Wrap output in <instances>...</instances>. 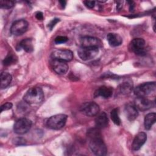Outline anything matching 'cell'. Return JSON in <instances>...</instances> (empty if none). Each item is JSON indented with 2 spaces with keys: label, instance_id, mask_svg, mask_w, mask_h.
<instances>
[{
  "label": "cell",
  "instance_id": "6da1fadb",
  "mask_svg": "<svg viewBox=\"0 0 156 156\" xmlns=\"http://www.w3.org/2000/svg\"><path fill=\"white\" fill-rule=\"evenodd\" d=\"M87 136L89 138V146L92 152L98 156L105 155L107 153V148L103 141L99 129L96 127L89 129Z\"/></svg>",
  "mask_w": 156,
  "mask_h": 156
},
{
  "label": "cell",
  "instance_id": "7a4b0ae2",
  "mask_svg": "<svg viewBox=\"0 0 156 156\" xmlns=\"http://www.w3.org/2000/svg\"><path fill=\"white\" fill-rule=\"evenodd\" d=\"M24 101L29 104H37L44 99V93L42 89L38 87L30 88L23 96Z\"/></svg>",
  "mask_w": 156,
  "mask_h": 156
},
{
  "label": "cell",
  "instance_id": "3957f363",
  "mask_svg": "<svg viewBox=\"0 0 156 156\" xmlns=\"http://www.w3.org/2000/svg\"><path fill=\"white\" fill-rule=\"evenodd\" d=\"M67 120V115L58 114L51 116L46 122L47 126L53 130H59L64 127Z\"/></svg>",
  "mask_w": 156,
  "mask_h": 156
},
{
  "label": "cell",
  "instance_id": "277c9868",
  "mask_svg": "<svg viewBox=\"0 0 156 156\" xmlns=\"http://www.w3.org/2000/svg\"><path fill=\"white\" fill-rule=\"evenodd\" d=\"M155 90V82H150L139 85L134 89V94L137 97H146Z\"/></svg>",
  "mask_w": 156,
  "mask_h": 156
},
{
  "label": "cell",
  "instance_id": "5b68a950",
  "mask_svg": "<svg viewBox=\"0 0 156 156\" xmlns=\"http://www.w3.org/2000/svg\"><path fill=\"white\" fill-rule=\"evenodd\" d=\"M129 48L131 51L133 52L138 55L143 56L146 53L145 48V41L141 38L133 39L129 44Z\"/></svg>",
  "mask_w": 156,
  "mask_h": 156
},
{
  "label": "cell",
  "instance_id": "8992f818",
  "mask_svg": "<svg viewBox=\"0 0 156 156\" xmlns=\"http://www.w3.org/2000/svg\"><path fill=\"white\" fill-rule=\"evenodd\" d=\"M32 122L30 120L27 118H21L17 120L14 126V132L19 135H23L26 133L31 128Z\"/></svg>",
  "mask_w": 156,
  "mask_h": 156
},
{
  "label": "cell",
  "instance_id": "52a82bcc",
  "mask_svg": "<svg viewBox=\"0 0 156 156\" xmlns=\"http://www.w3.org/2000/svg\"><path fill=\"white\" fill-rule=\"evenodd\" d=\"M99 52V48L95 47L81 46L77 51L79 57L83 60H88L94 58Z\"/></svg>",
  "mask_w": 156,
  "mask_h": 156
},
{
  "label": "cell",
  "instance_id": "ba28073f",
  "mask_svg": "<svg viewBox=\"0 0 156 156\" xmlns=\"http://www.w3.org/2000/svg\"><path fill=\"white\" fill-rule=\"evenodd\" d=\"M28 26V23L25 20H18L12 23L10 27V32L13 35H21L26 32Z\"/></svg>",
  "mask_w": 156,
  "mask_h": 156
},
{
  "label": "cell",
  "instance_id": "9c48e42d",
  "mask_svg": "<svg viewBox=\"0 0 156 156\" xmlns=\"http://www.w3.org/2000/svg\"><path fill=\"white\" fill-rule=\"evenodd\" d=\"M80 110L86 116H94L98 114L99 107L94 102H87L81 105Z\"/></svg>",
  "mask_w": 156,
  "mask_h": 156
},
{
  "label": "cell",
  "instance_id": "30bf717a",
  "mask_svg": "<svg viewBox=\"0 0 156 156\" xmlns=\"http://www.w3.org/2000/svg\"><path fill=\"white\" fill-rule=\"evenodd\" d=\"M51 57L67 62L73 58V53L69 49H55L52 52Z\"/></svg>",
  "mask_w": 156,
  "mask_h": 156
},
{
  "label": "cell",
  "instance_id": "8fae6325",
  "mask_svg": "<svg viewBox=\"0 0 156 156\" xmlns=\"http://www.w3.org/2000/svg\"><path fill=\"white\" fill-rule=\"evenodd\" d=\"M50 63L54 71L58 74H64L68 70V65L66 62L52 58Z\"/></svg>",
  "mask_w": 156,
  "mask_h": 156
},
{
  "label": "cell",
  "instance_id": "7c38bea8",
  "mask_svg": "<svg viewBox=\"0 0 156 156\" xmlns=\"http://www.w3.org/2000/svg\"><path fill=\"white\" fill-rule=\"evenodd\" d=\"M135 107L137 110L145 111L154 107V102L146 97H137L135 100Z\"/></svg>",
  "mask_w": 156,
  "mask_h": 156
},
{
  "label": "cell",
  "instance_id": "4fadbf2b",
  "mask_svg": "<svg viewBox=\"0 0 156 156\" xmlns=\"http://www.w3.org/2000/svg\"><path fill=\"white\" fill-rule=\"evenodd\" d=\"M81 46L83 47H95L99 48L102 46L101 41L96 37L86 36L80 39Z\"/></svg>",
  "mask_w": 156,
  "mask_h": 156
},
{
  "label": "cell",
  "instance_id": "5bb4252c",
  "mask_svg": "<svg viewBox=\"0 0 156 156\" xmlns=\"http://www.w3.org/2000/svg\"><path fill=\"white\" fill-rule=\"evenodd\" d=\"M147 140V135L143 132H140L138 133L132 142V149L133 151H138L142 146L145 143Z\"/></svg>",
  "mask_w": 156,
  "mask_h": 156
},
{
  "label": "cell",
  "instance_id": "9a60e30c",
  "mask_svg": "<svg viewBox=\"0 0 156 156\" xmlns=\"http://www.w3.org/2000/svg\"><path fill=\"white\" fill-rule=\"evenodd\" d=\"M113 88L107 86H102L99 87L96 91L94 92V97H102L104 98H109L113 94Z\"/></svg>",
  "mask_w": 156,
  "mask_h": 156
},
{
  "label": "cell",
  "instance_id": "2e32d148",
  "mask_svg": "<svg viewBox=\"0 0 156 156\" xmlns=\"http://www.w3.org/2000/svg\"><path fill=\"white\" fill-rule=\"evenodd\" d=\"M108 124V119L107 114L102 112L99 113L95 119V126L98 129H103L107 126Z\"/></svg>",
  "mask_w": 156,
  "mask_h": 156
},
{
  "label": "cell",
  "instance_id": "e0dca14e",
  "mask_svg": "<svg viewBox=\"0 0 156 156\" xmlns=\"http://www.w3.org/2000/svg\"><path fill=\"white\" fill-rule=\"evenodd\" d=\"M124 113L126 118L130 121L135 120L138 115L137 108L135 107V105L130 104H128L125 107Z\"/></svg>",
  "mask_w": 156,
  "mask_h": 156
},
{
  "label": "cell",
  "instance_id": "ac0fdd59",
  "mask_svg": "<svg viewBox=\"0 0 156 156\" xmlns=\"http://www.w3.org/2000/svg\"><path fill=\"white\" fill-rule=\"evenodd\" d=\"M107 39L108 44L112 47L118 46L122 43V37L116 33H109L107 35Z\"/></svg>",
  "mask_w": 156,
  "mask_h": 156
},
{
  "label": "cell",
  "instance_id": "d6986e66",
  "mask_svg": "<svg viewBox=\"0 0 156 156\" xmlns=\"http://www.w3.org/2000/svg\"><path fill=\"white\" fill-rule=\"evenodd\" d=\"M18 49H23L27 52H31L34 50L32 40L31 38L23 39L18 44Z\"/></svg>",
  "mask_w": 156,
  "mask_h": 156
},
{
  "label": "cell",
  "instance_id": "ffe728a7",
  "mask_svg": "<svg viewBox=\"0 0 156 156\" xmlns=\"http://www.w3.org/2000/svg\"><path fill=\"white\" fill-rule=\"evenodd\" d=\"M155 118L156 114L155 113H150L145 116L144 124L146 130H149L151 129L152 125L155 122Z\"/></svg>",
  "mask_w": 156,
  "mask_h": 156
},
{
  "label": "cell",
  "instance_id": "44dd1931",
  "mask_svg": "<svg viewBox=\"0 0 156 156\" xmlns=\"http://www.w3.org/2000/svg\"><path fill=\"white\" fill-rule=\"evenodd\" d=\"M12 79V76L7 72H2L1 74V89H4L7 87Z\"/></svg>",
  "mask_w": 156,
  "mask_h": 156
},
{
  "label": "cell",
  "instance_id": "7402d4cb",
  "mask_svg": "<svg viewBox=\"0 0 156 156\" xmlns=\"http://www.w3.org/2000/svg\"><path fill=\"white\" fill-rule=\"evenodd\" d=\"M133 89V84L131 81H126L121 83L119 86V90L121 94H127L130 93Z\"/></svg>",
  "mask_w": 156,
  "mask_h": 156
},
{
  "label": "cell",
  "instance_id": "603a6c76",
  "mask_svg": "<svg viewBox=\"0 0 156 156\" xmlns=\"http://www.w3.org/2000/svg\"><path fill=\"white\" fill-rule=\"evenodd\" d=\"M110 117L113 122L116 125H119L121 124V119L119 116V110L118 108H114L111 111Z\"/></svg>",
  "mask_w": 156,
  "mask_h": 156
},
{
  "label": "cell",
  "instance_id": "cb8c5ba5",
  "mask_svg": "<svg viewBox=\"0 0 156 156\" xmlns=\"http://www.w3.org/2000/svg\"><path fill=\"white\" fill-rule=\"evenodd\" d=\"M14 5V2L12 1H5L1 0L0 1L1 8L4 9H9L12 8Z\"/></svg>",
  "mask_w": 156,
  "mask_h": 156
},
{
  "label": "cell",
  "instance_id": "d4e9b609",
  "mask_svg": "<svg viewBox=\"0 0 156 156\" xmlns=\"http://www.w3.org/2000/svg\"><path fill=\"white\" fill-rule=\"evenodd\" d=\"M15 61V58L13 57V55L9 54L3 60V64L5 66L7 65H11L12 63H13Z\"/></svg>",
  "mask_w": 156,
  "mask_h": 156
},
{
  "label": "cell",
  "instance_id": "484cf974",
  "mask_svg": "<svg viewBox=\"0 0 156 156\" xmlns=\"http://www.w3.org/2000/svg\"><path fill=\"white\" fill-rule=\"evenodd\" d=\"M13 142L15 145H17V146H22V145H25L26 144V140L22 137L15 138V139H13Z\"/></svg>",
  "mask_w": 156,
  "mask_h": 156
},
{
  "label": "cell",
  "instance_id": "4316f807",
  "mask_svg": "<svg viewBox=\"0 0 156 156\" xmlns=\"http://www.w3.org/2000/svg\"><path fill=\"white\" fill-rule=\"evenodd\" d=\"M68 38L65 36H58L57 37L55 40L54 42L55 44H60V43H64L68 41Z\"/></svg>",
  "mask_w": 156,
  "mask_h": 156
},
{
  "label": "cell",
  "instance_id": "83f0119b",
  "mask_svg": "<svg viewBox=\"0 0 156 156\" xmlns=\"http://www.w3.org/2000/svg\"><path fill=\"white\" fill-rule=\"evenodd\" d=\"M13 105L11 102H6L1 105V112H3L5 110H8L9 109H11Z\"/></svg>",
  "mask_w": 156,
  "mask_h": 156
},
{
  "label": "cell",
  "instance_id": "f1b7e54d",
  "mask_svg": "<svg viewBox=\"0 0 156 156\" xmlns=\"http://www.w3.org/2000/svg\"><path fill=\"white\" fill-rule=\"evenodd\" d=\"M59 21H60V20L58 19V18H54V19H53L52 20H51L50 22H49V23L48 24V27H49V30H52V28L55 26V25L58 23V22H59Z\"/></svg>",
  "mask_w": 156,
  "mask_h": 156
},
{
  "label": "cell",
  "instance_id": "f546056e",
  "mask_svg": "<svg viewBox=\"0 0 156 156\" xmlns=\"http://www.w3.org/2000/svg\"><path fill=\"white\" fill-rule=\"evenodd\" d=\"M83 2L85 5L89 9H93L95 5V1H85Z\"/></svg>",
  "mask_w": 156,
  "mask_h": 156
},
{
  "label": "cell",
  "instance_id": "4dcf8cb0",
  "mask_svg": "<svg viewBox=\"0 0 156 156\" xmlns=\"http://www.w3.org/2000/svg\"><path fill=\"white\" fill-rule=\"evenodd\" d=\"M35 17L38 20H41L43 19V14L41 12H38L35 13Z\"/></svg>",
  "mask_w": 156,
  "mask_h": 156
},
{
  "label": "cell",
  "instance_id": "1f68e13d",
  "mask_svg": "<svg viewBox=\"0 0 156 156\" xmlns=\"http://www.w3.org/2000/svg\"><path fill=\"white\" fill-rule=\"evenodd\" d=\"M128 2L129 3V9L130 11L133 10L134 8V2L133 1H128Z\"/></svg>",
  "mask_w": 156,
  "mask_h": 156
},
{
  "label": "cell",
  "instance_id": "d6a6232c",
  "mask_svg": "<svg viewBox=\"0 0 156 156\" xmlns=\"http://www.w3.org/2000/svg\"><path fill=\"white\" fill-rule=\"evenodd\" d=\"M60 5L62 6V7H65V5L66 4V2L65 1H59Z\"/></svg>",
  "mask_w": 156,
  "mask_h": 156
}]
</instances>
